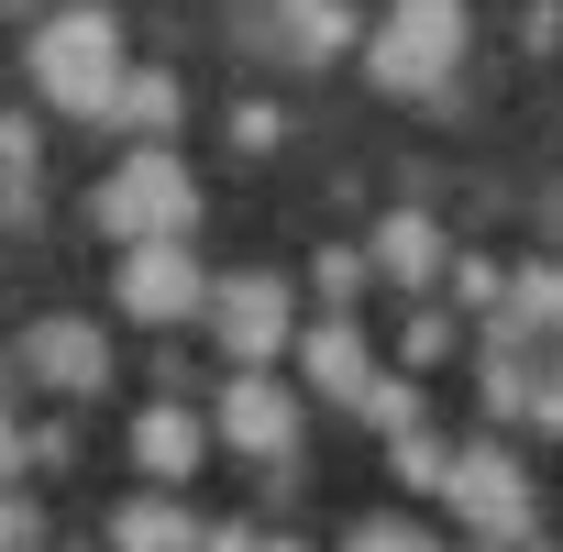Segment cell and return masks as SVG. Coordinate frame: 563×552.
Here are the masks:
<instances>
[{
    "mask_svg": "<svg viewBox=\"0 0 563 552\" xmlns=\"http://www.w3.org/2000/svg\"><path fill=\"white\" fill-rule=\"evenodd\" d=\"M122 23L100 12V0H78V12H56L45 34H34V89L67 111V122H111V100H122Z\"/></svg>",
    "mask_w": 563,
    "mask_h": 552,
    "instance_id": "6da1fadb",
    "label": "cell"
},
{
    "mask_svg": "<svg viewBox=\"0 0 563 552\" xmlns=\"http://www.w3.org/2000/svg\"><path fill=\"white\" fill-rule=\"evenodd\" d=\"M365 67H376V89H398V100L442 89V78L464 67V0H387V12L365 23Z\"/></svg>",
    "mask_w": 563,
    "mask_h": 552,
    "instance_id": "7a4b0ae2",
    "label": "cell"
},
{
    "mask_svg": "<svg viewBox=\"0 0 563 552\" xmlns=\"http://www.w3.org/2000/svg\"><path fill=\"white\" fill-rule=\"evenodd\" d=\"M188 221H199V177L166 155V144H144V155H122L111 177H100V232L133 254V243H188Z\"/></svg>",
    "mask_w": 563,
    "mask_h": 552,
    "instance_id": "3957f363",
    "label": "cell"
},
{
    "mask_svg": "<svg viewBox=\"0 0 563 552\" xmlns=\"http://www.w3.org/2000/svg\"><path fill=\"white\" fill-rule=\"evenodd\" d=\"M288 321H299V299H288V276H265V265H243V276L210 288V332H221L232 365H276L288 354Z\"/></svg>",
    "mask_w": 563,
    "mask_h": 552,
    "instance_id": "277c9868",
    "label": "cell"
},
{
    "mask_svg": "<svg viewBox=\"0 0 563 552\" xmlns=\"http://www.w3.org/2000/svg\"><path fill=\"white\" fill-rule=\"evenodd\" d=\"M210 431H221V442H232L243 464H288V453H299V398L276 387L265 365H232V387H221Z\"/></svg>",
    "mask_w": 563,
    "mask_h": 552,
    "instance_id": "5b68a950",
    "label": "cell"
},
{
    "mask_svg": "<svg viewBox=\"0 0 563 552\" xmlns=\"http://www.w3.org/2000/svg\"><path fill=\"white\" fill-rule=\"evenodd\" d=\"M453 519L464 530H486V541H519L530 530V464L519 453H497V442H475V453H453Z\"/></svg>",
    "mask_w": 563,
    "mask_h": 552,
    "instance_id": "8992f818",
    "label": "cell"
},
{
    "mask_svg": "<svg viewBox=\"0 0 563 552\" xmlns=\"http://www.w3.org/2000/svg\"><path fill=\"white\" fill-rule=\"evenodd\" d=\"M122 321H144V332H166V321H188L199 299H210V276H199V254L188 243H133L122 254Z\"/></svg>",
    "mask_w": 563,
    "mask_h": 552,
    "instance_id": "52a82bcc",
    "label": "cell"
},
{
    "mask_svg": "<svg viewBox=\"0 0 563 552\" xmlns=\"http://www.w3.org/2000/svg\"><path fill=\"white\" fill-rule=\"evenodd\" d=\"M23 365H34L56 398H89V387L111 376V343H100V321H67V310H56V321L23 332Z\"/></svg>",
    "mask_w": 563,
    "mask_h": 552,
    "instance_id": "ba28073f",
    "label": "cell"
},
{
    "mask_svg": "<svg viewBox=\"0 0 563 552\" xmlns=\"http://www.w3.org/2000/svg\"><path fill=\"white\" fill-rule=\"evenodd\" d=\"M365 265L387 276V288H442V276H453V243H442V221H431V210H387Z\"/></svg>",
    "mask_w": 563,
    "mask_h": 552,
    "instance_id": "9c48e42d",
    "label": "cell"
},
{
    "mask_svg": "<svg viewBox=\"0 0 563 552\" xmlns=\"http://www.w3.org/2000/svg\"><path fill=\"white\" fill-rule=\"evenodd\" d=\"M199 453H210V420H199V409H177V398L133 409V464H144L155 486H188V475H199Z\"/></svg>",
    "mask_w": 563,
    "mask_h": 552,
    "instance_id": "30bf717a",
    "label": "cell"
},
{
    "mask_svg": "<svg viewBox=\"0 0 563 552\" xmlns=\"http://www.w3.org/2000/svg\"><path fill=\"white\" fill-rule=\"evenodd\" d=\"M299 365H310V387H321L332 409H365V387H376V354H365V332H354L343 310H332V321L299 343Z\"/></svg>",
    "mask_w": 563,
    "mask_h": 552,
    "instance_id": "8fae6325",
    "label": "cell"
},
{
    "mask_svg": "<svg viewBox=\"0 0 563 552\" xmlns=\"http://www.w3.org/2000/svg\"><path fill=\"white\" fill-rule=\"evenodd\" d=\"M210 530L177 508V486H144V497H122L111 508V552H199Z\"/></svg>",
    "mask_w": 563,
    "mask_h": 552,
    "instance_id": "7c38bea8",
    "label": "cell"
},
{
    "mask_svg": "<svg viewBox=\"0 0 563 552\" xmlns=\"http://www.w3.org/2000/svg\"><path fill=\"white\" fill-rule=\"evenodd\" d=\"M276 23H288V34H276L288 56H343V45H354V12H343V0H276Z\"/></svg>",
    "mask_w": 563,
    "mask_h": 552,
    "instance_id": "4fadbf2b",
    "label": "cell"
},
{
    "mask_svg": "<svg viewBox=\"0 0 563 552\" xmlns=\"http://www.w3.org/2000/svg\"><path fill=\"white\" fill-rule=\"evenodd\" d=\"M111 122H133L144 144H166V133H177V78H166V67H133L122 100H111Z\"/></svg>",
    "mask_w": 563,
    "mask_h": 552,
    "instance_id": "5bb4252c",
    "label": "cell"
},
{
    "mask_svg": "<svg viewBox=\"0 0 563 552\" xmlns=\"http://www.w3.org/2000/svg\"><path fill=\"white\" fill-rule=\"evenodd\" d=\"M541 321H563V265H519L497 299V332H541Z\"/></svg>",
    "mask_w": 563,
    "mask_h": 552,
    "instance_id": "9a60e30c",
    "label": "cell"
},
{
    "mask_svg": "<svg viewBox=\"0 0 563 552\" xmlns=\"http://www.w3.org/2000/svg\"><path fill=\"white\" fill-rule=\"evenodd\" d=\"M475 398H486V420H530V398H541V365H519V354H486Z\"/></svg>",
    "mask_w": 563,
    "mask_h": 552,
    "instance_id": "2e32d148",
    "label": "cell"
},
{
    "mask_svg": "<svg viewBox=\"0 0 563 552\" xmlns=\"http://www.w3.org/2000/svg\"><path fill=\"white\" fill-rule=\"evenodd\" d=\"M387 475L420 486V497H442V486H453V453H442L431 431H398V442H387Z\"/></svg>",
    "mask_w": 563,
    "mask_h": 552,
    "instance_id": "e0dca14e",
    "label": "cell"
},
{
    "mask_svg": "<svg viewBox=\"0 0 563 552\" xmlns=\"http://www.w3.org/2000/svg\"><path fill=\"white\" fill-rule=\"evenodd\" d=\"M365 420H376L387 442H398V431H420V376H376V387H365Z\"/></svg>",
    "mask_w": 563,
    "mask_h": 552,
    "instance_id": "ac0fdd59",
    "label": "cell"
},
{
    "mask_svg": "<svg viewBox=\"0 0 563 552\" xmlns=\"http://www.w3.org/2000/svg\"><path fill=\"white\" fill-rule=\"evenodd\" d=\"M343 552H442V541H431V530H409V519H365Z\"/></svg>",
    "mask_w": 563,
    "mask_h": 552,
    "instance_id": "d6986e66",
    "label": "cell"
},
{
    "mask_svg": "<svg viewBox=\"0 0 563 552\" xmlns=\"http://www.w3.org/2000/svg\"><path fill=\"white\" fill-rule=\"evenodd\" d=\"M365 276H376V265H365V254H321V265H310V288H321V299H332V310H343V299H354V288H365Z\"/></svg>",
    "mask_w": 563,
    "mask_h": 552,
    "instance_id": "ffe728a7",
    "label": "cell"
},
{
    "mask_svg": "<svg viewBox=\"0 0 563 552\" xmlns=\"http://www.w3.org/2000/svg\"><path fill=\"white\" fill-rule=\"evenodd\" d=\"M453 299H464V310H497V299H508V276L475 265V254H453Z\"/></svg>",
    "mask_w": 563,
    "mask_h": 552,
    "instance_id": "44dd1931",
    "label": "cell"
},
{
    "mask_svg": "<svg viewBox=\"0 0 563 552\" xmlns=\"http://www.w3.org/2000/svg\"><path fill=\"white\" fill-rule=\"evenodd\" d=\"M442 343H453V321H442V310H420V321H409V332H398V354H409V365H431V354H442Z\"/></svg>",
    "mask_w": 563,
    "mask_h": 552,
    "instance_id": "7402d4cb",
    "label": "cell"
},
{
    "mask_svg": "<svg viewBox=\"0 0 563 552\" xmlns=\"http://www.w3.org/2000/svg\"><path fill=\"white\" fill-rule=\"evenodd\" d=\"M34 541V497H0V552H23Z\"/></svg>",
    "mask_w": 563,
    "mask_h": 552,
    "instance_id": "603a6c76",
    "label": "cell"
},
{
    "mask_svg": "<svg viewBox=\"0 0 563 552\" xmlns=\"http://www.w3.org/2000/svg\"><path fill=\"white\" fill-rule=\"evenodd\" d=\"M23 464H34V442H23L12 420H0V475H23Z\"/></svg>",
    "mask_w": 563,
    "mask_h": 552,
    "instance_id": "cb8c5ba5",
    "label": "cell"
},
{
    "mask_svg": "<svg viewBox=\"0 0 563 552\" xmlns=\"http://www.w3.org/2000/svg\"><path fill=\"white\" fill-rule=\"evenodd\" d=\"M199 552H265V541H254V530H210Z\"/></svg>",
    "mask_w": 563,
    "mask_h": 552,
    "instance_id": "d4e9b609",
    "label": "cell"
},
{
    "mask_svg": "<svg viewBox=\"0 0 563 552\" xmlns=\"http://www.w3.org/2000/svg\"><path fill=\"white\" fill-rule=\"evenodd\" d=\"M265 552H310V541H265Z\"/></svg>",
    "mask_w": 563,
    "mask_h": 552,
    "instance_id": "484cf974",
    "label": "cell"
}]
</instances>
